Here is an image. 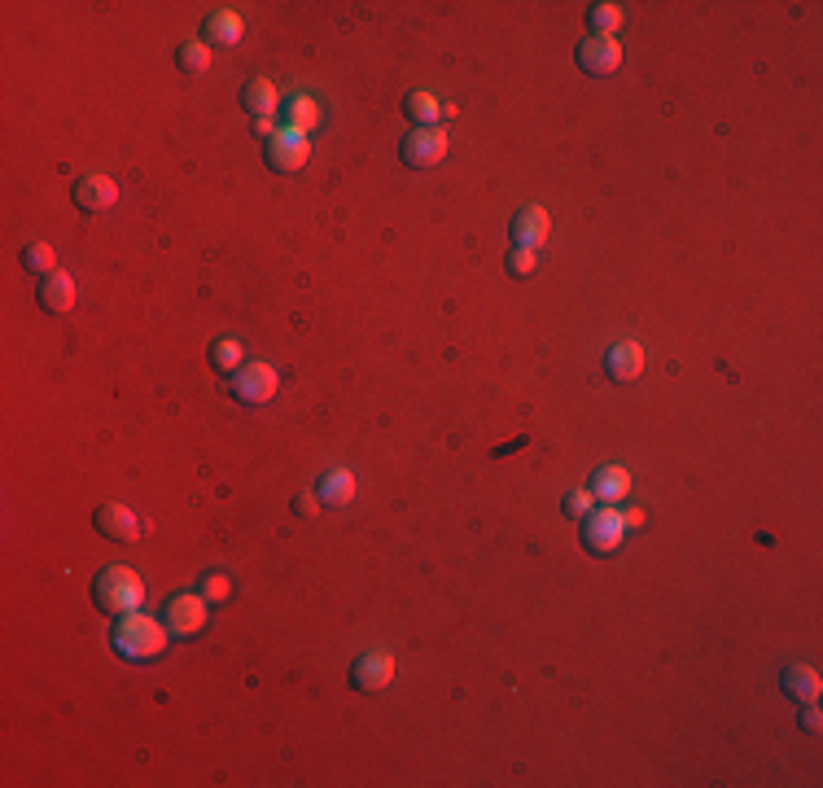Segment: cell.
<instances>
[{
  "instance_id": "cell-1",
  "label": "cell",
  "mask_w": 823,
  "mask_h": 788,
  "mask_svg": "<svg viewBox=\"0 0 823 788\" xmlns=\"http://www.w3.org/2000/svg\"><path fill=\"white\" fill-rule=\"evenodd\" d=\"M167 627H162L158 618H149V613H123V618H114L110 627V648L123 657V662H154V657L167 653Z\"/></svg>"
},
{
  "instance_id": "cell-2",
  "label": "cell",
  "mask_w": 823,
  "mask_h": 788,
  "mask_svg": "<svg viewBox=\"0 0 823 788\" xmlns=\"http://www.w3.org/2000/svg\"><path fill=\"white\" fill-rule=\"evenodd\" d=\"M92 600H97L101 613L110 618H123V613H136L145 605V578L132 570V565H106L92 583Z\"/></svg>"
},
{
  "instance_id": "cell-3",
  "label": "cell",
  "mask_w": 823,
  "mask_h": 788,
  "mask_svg": "<svg viewBox=\"0 0 823 788\" xmlns=\"http://www.w3.org/2000/svg\"><path fill=\"white\" fill-rule=\"evenodd\" d=\"M622 539H627V517L618 513L613 504L605 508H591V513L583 517V548L591 556H609L622 548Z\"/></svg>"
},
{
  "instance_id": "cell-4",
  "label": "cell",
  "mask_w": 823,
  "mask_h": 788,
  "mask_svg": "<svg viewBox=\"0 0 823 788\" xmlns=\"http://www.w3.org/2000/svg\"><path fill=\"white\" fill-rule=\"evenodd\" d=\"M276 390H281V373H276L272 364H241L233 373V399L246 403V408L272 403Z\"/></svg>"
},
{
  "instance_id": "cell-5",
  "label": "cell",
  "mask_w": 823,
  "mask_h": 788,
  "mask_svg": "<svg viewBox=\"0 0 823 788\" xmlns=\"http://www.w3.org/2000/svg\"><path fill=\"white\" fill-rule=\"evenodd\" d=\"M447 149H451V136L443 127H412L399 145V158L408 167H434V162L447 158Z\"/></svg>"
},
{
  "instance_id": "cell-6",
  "label": "cell",
  "mask_w": 823,
  "mask_h": 788,
  "mask_svg": "<svg viewBox=\"0 0 823 788\" xmlns=\"http://www.w3.org/2000/svg\"><path fill=\"white\" fill-rule=\"evenodd\" d=\"M311 158V141L303 132H294V127H285V132H276L268 149H263V162H268L272 171H281V176H294V171H303Z\"/></svg>"
},
{
  "instance_id": "cell-7",
  "label": "cell",
  "mask_w": 823,
  "mask_h": 788,
  "mask_svg": "<svg viewBox=\"0 0 823 788\" xmlns=\"http://www.w3.org/2000/svg\"><path fill=\"white\" fill-rule=\"evenodd\" d=\"M206 618H211V600H206L202 591H184V596H176V600L167 605V631L176 635V640L202 635Z\"/></svg>"
},
{
  "instance_id": "cell-8",
  "label": "cell",
  "mask_w": 823,
  "mask_h": 788,
  "mask_svg": "<svg viewBox=\"0 0 823 788\" xmlns=\"http://www.w3.org/2000/svg\"><path fill=\"white\" fill-rule=\"evenodd\" d=\"M346 679H351L355 692H381L394 679V653L390 648H368V653H359L351 662V675Z\"/></svg>"
},
{
  "instance_id": "cell-9",
  "label": "cell",
  "mask_w": 823,
  "mask_h": 788,
  "mask_svg": "<svg viewBox=\"0 0 823 788\" xmlns=\"http://www.w3.org/2000/svg\"><path fill=\"white\" fill-rule=\"evenodd\" d=\"M574 62H578V71H587V75H613L622 66V44L613 36H587L574 49Z\"/></svg>"
},
{
  "instance_id": "cell-10",
  "label": "cell",
  "mask_w": 823,
  "mask_h": 788,
  "mask_svg": "<svg viewBox=\"0 0 823 788\" xmlns=\"http://www.w3.org/2000/svg\"><path fill=\"white\" fill-rule=\"evenodd\" d=\"M92 526H97V535H106V539H114V543H136L141 539V517L132 513L127 504H101L97 513H92Z\"/></svg>"
},
{
  "instance_id": "cell-11",
  "label": "cell",
  "mask_w": 823,
  "mask_h": 788,
  "mask_svg": "<svg viewBox=\"0 0 823 788\" xmlns=\"http://www.w3.org/2000/svg\"><path fill=\"white\" fill-rule=\"evenodd\" d=\"M71 202L84 215H101V211H110V206L119 202V184H114L110 176H79L71 184Z\"/></svg>"
},
{
  "instance_id": "cell-12",
  "label": "cell",
  "mask_w": 823,
  "mask_h": 788,
  "mask_svg": "<svg viewBox=\"0 0 823 788\" xmlns=\"http://www.w3.org/2000/svg\"><path fill=\"white\" fill-rule=\"evenodd\" d=\"M552 219L543 206H521V211L513 215V224H508V237H513V246H526V250H539L543 237H548Z\"/></svg>"
},
{
  "instance_id": "cell-13",
  "label": "cell",
  "mask_w": 823,
  "mask_h": 788,
  "mask_svg": "<svg viewBox=\"0 0 823 788\" xmlns=\"http://www.w3.org/2000/svg\"><path fill=\"white\" fill-rule=\"evenodd\" d=\"M605 373H609V381H635L644 373V346L631 338L613 342L605 351Z\"/></svg>"
},
{
  "instance_id": "cell-14",
  "label": "cell",
  "mask_w": 823,
  "mask_h": 788,
  "mask_svg": "<svg viewBox=\"0 0 823 788\" xmlns=\"http://www.w3.org/2000/svg\"><path fill=\"white\" fill-rule=\"evenodd\" d=\"M36 298H40V307L49 311V316H66V311L75 307V281H71V272H49V276L40 281Z\"/></svg>"
},
{
  "instance_id": "cell-15",
  "label": "cell",
  "mask_w": 823,
  "mask_h": 788,
  "mask_svg": "<svg viewBox=\"0 0 823 788\" xmlns=\"http://www.w3.org/2000/svg\"><path fill=\"white\" fill-rule=\"evenodd\" d=\"M324 123V114H320V101L311 97V92H289V101H285V127H294V132H316V127Z\"/></svg>"
},
{
  "instance_id": "cell-16",
  "label": "cell",
  "mask_w": 823,
  "mask_h": 788,
  "mask_svg": "<svg viewBox=\"0 0 823 788\" xmlns=\"http://www.w3.org/2000/svg\"><path fill=\"white\" fill-rule=\"evenodd\" d=\"M780 688H784L788 701H802V705H806V701H819L823 679H819L815 666H788L784 679H780Z\"/></svg>"
},
{
  "instance_id": "cell-17",
  "label": "cell",
  "mask_w": 823,
  "mask_h": 788,
  "mask_svg": "<svg viewBox=\"0 0 823 788\" xmlns=\"http://www.w3.org/2000/svg\"><path fill=\"white\" fill-rule=\"evenodd\" d=\"M591 495H596V500H605V504L627 500V495H631V473L622 469V465L596 469V478H591Z\"/></svg>"
},
{
  "instance_id": "cell-18",
  "label": "cell",
  "mask_w": 823,
  "mask_h": 788,
  "mask_svg": "<svg viewBox=\"0 0 823 788\" xmlns=\"http://www.w3.org/2000/svg\"><path fill=\"white\" fill-rule=\"evenodd\" d=\"M316 495H320V504H329V508H346L355 500V473L351 469H329L320 478Z\"/></svg>"
},
{
  "instance_id": "cell-19",
  "label": "cell",
  "mask_w": 823,
  "mask_h": 788,
  "mask_svg": "<svg viewBox=\"0 0 823 788\" xmlns=\"http://www.w3.org/2000/svg\"><path fill=\"white\" fill-rule=\"evenodd\" d=\"M276 101H281V92H276L272 79H250V84L241 88V106H246L254 119H272Z\"/></svg>"
},
{
  "instance_id": "cell-20",
  "label": "cell",
  "mask_w": 823,
  "mask_h": 788,
  "mask_svg": "<svg viewBox=\"0 0 823 788\" xmlns=\"http://www.w3.org/2000/svg\"><path fill=\"white\" fill-rule=\"evenodd\" d=\"M246 22H241L233 9H219V14L206 18V44H237Z\"/></svg>"
},
{
  "instance_id": "cell-21",
  "label": "cell",
  "mask_w": 823,
  "mask_h": 788,
  "mask_svg": "<svg viewBox=\"0 0 823 788\" xmlns=\"http://www.w3.org/2000/svg\"><path fill=\"white\" fill-rule=\"evenodd\" d=\"M403 114H408L416 127H434V119L443 114V106H438L434 92H408V97H403Z\"/></svg>"
},
{
  "instance_id": "cell-22",
  "label": "cell",
  "mask_w": 823,
  "mask_h": 788,
  "mask_svg": "<svg viewBox=\"0 0 823 788\" xmlns=\"http://www.w3.org/2000/svg\"><path fill=\"white\" fill-rule=\"evenodd\" d=\"M206 66H211V44L184 40L180 49H176V71H180V75H202Z\"/></svg>"
},
{
  "instance_id": "cell-23",
  "label": "cell",
  "mask_w": 823,
  "mask_h": 788,
  "mask_svg": "<svg viewBox=\"0 0 823 788\" xmlns=\"http://www.w3.org/2000/svg\"><path fill=\"white\" fill-rule=\"evenodd\" d=\"M241 359H246V351H241V342H237V338H219V342H211V368H215V373H237Z\"/></svg>"
},
{
  "instance_id": "cell-24",
  "label": "cell",
  "mask_w": 823,
  "mask_h": 788,
  "mask_svg": "<svg viewBox=\"0 0 823 788\" xmlns=\"http://www.w3.org/2000/svg\"><path fill=\"white\" fill-rule=\"evenodd\" d=\"M22 268H27V272H44V276L57 272V259H53L49 241H31V246L22 250Z\"/></svg>"
},
{
  "instance_id": "cell-25",
  "label": "cell",
  "mask_w": 823,
  "mask_h": 788,
  "mask_svg": "<svg viewBox=\"0 0 823 788\" xmlns=\"http://www.w3.org/2000/svg\"><path fill=\"white\" fill-rule=\"evenodd\" d=\"M618 22H622V9H618V5H591V9H587V27H596V36H609Z\"/></svg>"
},
{
  "instance_id": "cell-26",
  "label": "cell",
  "mask_w": 823,
  "mask_h": 788,
  "mask_svg": "<svg viewBox=\"0 0 823 788\" xmlns=\"http://www.w3.org/2000/svg\"><path fill=\"white\" fill-rule=\"evenodd\" d=\"M561 508H565V517H578V521H583L591 508H596V495H591V486H574V491L565 495Z\"/></svg>"
},
{
  "instance_id": "cell-27",
  "label": "cell",
  "mask_w": 823,
  "mask_h": 788,
  "mask_svg": "<svg viewBox=\"0 0 823 788\" xmlns=\"http://www.w3.org/2000/svg\"><path fill=\"white\" fill-rule=\"evenodd\" d=\"M535 263H539L535 250L513 246V250H508V263H504V268H508V276H530V272H535Z\"/></svg>"
},
{
  "instance_id": "cell-28",
  "label": "cell",
  "mask_w": 823,
  "mask_h": 788,
  "mask_svg": "<svg viewBox=\"0 0 823 788\" xmlns=\"http://www.w3.org/2000/svg\"><path fill=\"white\" fill-rule=\"evenodd\" d=\"M202 596L206 600H211V605H219V600H228V596H233V578H228V574H206L202 578Z\"/></svg>"
},
{
  "instance_id": "cell-29",
  "label": "cell",
  "mask_w": 823,
  "mask_h": 788,
  "mask_svg": "<svg viewBox=\"0 0 823 788\" xmlns=\"http://www.w3.org/2000/svg\"><path fill=\"white\" fill-rule=\"evenodd\" d=\"M294 513H298V517H316V513H320V495H298V500H294Z\"/></svg>"
},
{
  "instance_id": "cell-30",
  "label": "cell",
  "mask_w": 823,
  "mask_h": 788,
  "mask_svg": "<svg viewBox=\"0 0 823 788\" xmlns=\"http://www.w3.org/2000/svg\"><path fill=\"white\" fill-rule=\"evenodd\" d=\"M802 727H806V732H819V710H815V701H806V710H802Z\"/></svg>"
},
{
  "instance_id": "cell-31",
  "label": "cell",
  "mask_w": 823,
  "mask_h": 788,
  "mask_svg": "<svg viewBox=\"0 0 823 788\" xmlns=\"http://www.w3.org/2000/svg\"><path fill=\"white\" fill-rule=\"evenodd\" d=\"M254 132H259V136H276V119H254Z\"/></svg>"
},
{
  "instance_id": "cell-32",
  "label": "cell",
  "mask_w": 823,
  "mask_h": 788,
  "mask_svg": "<svg viewBox=\"0 0 823 788\" xmlns=\"http://www.w3.org/2000/svg\"><path fill=\"white\" fill-rule=\"evenodd\" d=\"M622 517H627V530H631V526H640V521H644L640 508H631V513H622Z\"/></svg>"
}]
</instances>
